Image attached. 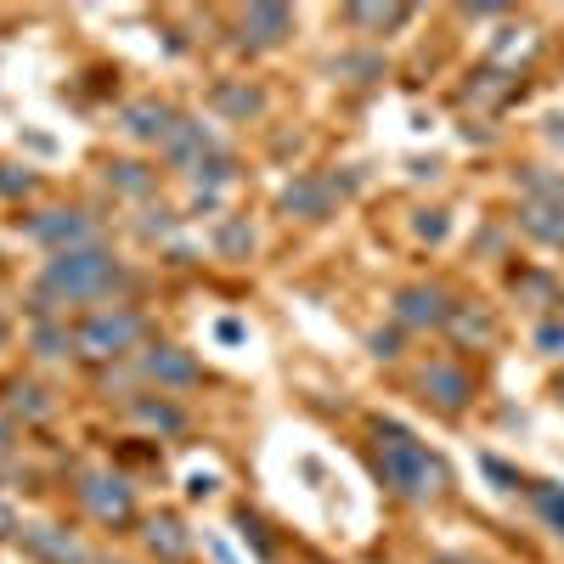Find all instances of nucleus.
Here are the masks:
<instances>
[{
    "label": "nucleus",
    "instance_id": "obj_1",
    "mask_svg": "<svg viewBox=\"0 0 564 564\" xmlns=\"http://www.w3.org/2000/svg\"><path fill=\"white\" fill-rule=\"evenodd\" d=\"M379 475L395 485L407 503H429L446 491V463L429 452L418 435H407L401 423H379Z\"/></svg>",
    "mask_w": 564,
    "mask_h": 564
},
{
    "label": "nucleus",
    "instance_id": "obj_2",
    "mask_svg": "<svg viewBox=\"0 0 564 564\" xmlns=\"http://www.w3.org/2000/svg\"><path fill=\"white\" fill-rule=\"evenodd\" d=\"M40 283H46V293H57V300H103V293H113V283H119V265L103 249H69V254H57L46 265Z\"/></svg>",
    "mask_w": 564,
    "mask_h": 564
},
{
    "label": "nucleus",
    "instance_id": "obj_3",
    "mask_svg": "<svg viewBox=\"0 0 564 564\" xmlns=\"http://www.w3.org/2000/svg\"><path fill=\"white\" fill-rule=\"evenodd\" d=\"M136 339H142V316H136V311H96L80 334H74L80 356H96V361L124 356Z\"/></svg>",
    "mask_w": 564,
    "mask_h": 564
},
{
    "label": "nucleus",
    "instance_id": "obj_4",
    "mask_svg": "<svg viewBox=\"0 0 564 564\" xmlns=\"http://www.w3.org/2000/svg\"><path fill=\"white\" fill-rule=\"evenodd\" d=\"M28 238L57 243V254H69V249H91V220H85V215H74V209H51V215H40L35 226H28Z\"/></svg>",
    "mask_w": 564,
    "mask_h": 564
},
{
    "label": "nucleus",
    "instance_id": "obj_5",
    "mask_svg": "<svg viewBox=\"0 0 564 564\" xmlns=\"http://www.w3.org/2000/svg\"><path fill=\"white\" fill-rule=\"evenodd\" d=\"M23 548L35 553L40 564H91V553L69 537V530H57V525H28L23 530Z\"/></svg>",
    "mask_w": 564,
    "mask_h": 564
},
{
    "label": "nucleus",
    "instance_id": "obj_6",
    "mask_svg": "<svg viewBox=\"0 0 564 564\" xmlns=\"http://www.w3.org/2000/svg\"><path fill=\"white\" fill-rule=\"evenodd\" d=\"M119 124H124V136H136V142H170L181 119L164 108V103H130V108L119 113Z\"/></svg>",
    "mask_w": 564,
    "mask_h": 564
},
{
    "label": "nucleus",
    "instance_id": "obj_7",
    "mask_svg": "<svg viewBox=\"0 0 564 564\" xmlns=\"http://www.w3.org/2000/svg\"><path fill=\"white\" fill-rule=\"evenodd\" d=\"M395 316L412 327H441V322H452V305L441 288H401L395 293Z\"/></svg>",
    "mask_w": 564,
    "mask_h": 564
},
{
    "label": "nucleus",
    "instance_id": "obj_8",
    "mask_svg": "<svg viewBox=\"0 0 564 564\" xmlns=\"http://www.w3.org/2000/svg\"><path fill=\"white\" fill-rule=\"evenodd\" d=\"M164 153H170V158L181 164V170L192 176V170H197V164H204L209 153H220V142H215V130H204V124L181 119V124H176V136L164 142Z\"/></svg>",
    "mask_w": 564,
    "mask_h": 564
},
{
    "label": "nucleus",
    "instance_id": "obj_9",
    "mask_svg": "<svg viewBox=\"0 0 564 564\" xmlns=\"http://www.w3.org/2000/svg\"><path fill=\"white\" fill-rule=\"evenodd\" d=\"M423 389L435 395V407L457 412L463 401H469V373L452 368V361H435V368H423Z\"/></svg>",
    "mask_w": 564,
    "mask_h": 564
},
{
    "label": "nucleus",
    "instance_id": "obj_10",
    "mask_svg": "<svg viewBox=\"0 0 564 564\" xmlns=\"http://www.w3.org/2000/svg\"><path fill=\"white\" fill-rule=\"evenodd\" d=\"M85 503L103 514V519L124 525V519H130V485H124V480H108V475H91V480H85Z\"/></svg>",
    "mask_w": 564,
    "mask_h": 564
},
{
    "label": "nucleus",
    "instance_id": "obj_11",
    "mask_svg": "<svg viewBox=\"0 0 564 564\" xmlns=\"http://www.w3.org/2000/svg\"><path fill=\"white\" fill-rule=\"evenodd\" d=\"M147 548H153V559H164V564H181L187 553H192V542H187V530L176 525V519H147Z\"/></svg>",
    "mask_w": 564,
    "mask_h": 564
},
{
    "label": "nucleus",
    "instance_id": "obj_12",
    "mask_svg": "<svg viewBox=\"0 0 564 564\" xmlns=\"http://www.w3.org/2000/svg\"><path fill=\"white\" fill-rule=\"evenodd\" d=\"M327 204H334V187H322V181H293V187L283 192V209L311 215V220H322V215H327Z\"/></svg>",
    "mask_w": 564,
    "mask_h": 564
},
{
    "label": "nucleus",
    "instance_id": "obj_13",
    "mask_svg": "<svg viewBox=\"0 0 564 564\" xmlns=\"http://www.w3.org/2000/svg\"><path fill=\"white\" fill-rule=\"evenodd\" d=\"M519 226L530 231V238H542V243H564V204H525Z\"/></svg>",
    "mask_w": 564,
    "mask_h": 564
},
{
    "label": "nucleus",
    "instance_id": "obj_14",
    "mask_svg": "<svg viewBox=\"0 0 564 564\" xmlns=\"http://www.w3.org/2000/svg\"><path fill=\"white\" fill-rule=\"evenodd\" d=\"M147 379H158V384H197V368L181 356V350H147Z\"/></svg>",
    "mask_w": 564,
    "mask_h": 564
},
{
    "label": "nucleus",
    "instance_id": "obj_15",
    "mask_svg": "<svg viewBox=\"0 0 564 564\" xmlns=\"http://www.w3.org/2000/svg\"><path fill=\"white\" fill-rule=\"evenodd\" d=\"M288 12L283 7H254L249 17H243V28H254V46H277L283 35H288Z\"/></svg>",
    "mask_w": 564,
    "mask_h": 564
},
{
    "label": "nucleus",
    "instance_id": "obj_16",
    "mask_svg": "<svg viewBox=\"0 0 564 564\" xmlns=\"http://www.w3.org/2000/svg\"><path fill=\"white\" fill-rule=\"evenodd\" d=\"M530 508L542 514L553 537H564V485H530Z\"/></svg>",
    "mask_w": 564,
    "mask_h": 564
},
{
    "label": "nucleus",
    "instance_id": "obj_17",
    "mask_svg": "<svg viewBox=\"0 0 564 564\" xmlns=\"http://www.w3.org/2000/svg\"><path fill=\"white\" fill-rule=\"evenodd\" d=\"M215 249H220L226 260H249V249H254L249 220H226V226H215Z\"/></svg>",
    "mask_w": 564,
    "mask_h": 564
},
{
    "label": "nucleus",
    "instance_id": "obj_18",
    "mask_svg": "<svg viewBox=\"0 0 564 564\" xmlns=\"http://www.w3.org/2000/svg\"><path fill=\"white\" fill-rule=\"evenodd\" d=\"M215 103H220L226 113H238V119L260 113V96H254V91H238V85H220V91H215Z\"/></svg>",
    "mask_w": 564,
    "mask_h": 564
},
{
    "label": "nucleus",
    "instance_id": "obj_19",
    "mask_svg": "<svg viewBox=\"0 0 564 564\" xmlns=\"http://www.w3.org/2000/svg\"><path fill=\"white\" fill-rule=\"evenodd\" d=\"M12 412H23V418H46L51 401H46L35 384H12Z\"/></svg>",
    "mask_w": 564,
    "mask_h": 564
},
{
    "label": "nucleus",
    "instance_id": "obj_20",
    "mask_svg": "<svg viewBox=\"0 0 564 564\" xmlns=\"http://www.w3.org/2000/svg\"><path fill=\"white\" fill-rule=\"evenodd\" d=\"M350 23H373V28H395V23H407L401 7H350Z\"/></svg>",
    "mask_w": 564,
    "mask_h": 564
},
{
    "label": "nucleus",
    "instance_id": "obj_21",
    "mask_svg": "<svg viewBox=\"0 0 564 564\" xmlns=\"http://www.w3.org/2000/svg\"><path fill=\"white\" fill-rule=\"evenodd\" d=\"M136 418L153 423V429H181V412L170 401H136Z\"/></svg>",
    "mask_w": 564,
    "mask_h": 564
},
{
    "label": "nucleus",
    "instance_id": "obj_22",
    "mask_svg": "<svg viewBox=\"0 0 564 564\" xmlns=\"http://www.w3.org/2000/svg\"><path fill=\"white\" fill-rule=\"evenodd\" d=\"M108 181H119L124 192H147V187H153V176L142 170V164H113V170H108Z\"/></svg>",
    "mask_w": 564,
    "mask_h": 564
},
{
    "label": "nucleus",
    "instance_id": "obj_23",
    "mask_svg": "<svg viewBox=\"0 0 564 564\" xmlns=\"http://www.w3.org/2000/svg\"><path fill=\"white\" fill-rule=\"evenodd\" d=\"M35 350L51 361V356H62V350H69V334H62V327H40V334H35Z\"/></svg>",
    "mask_w": 564,
    "mask_h": 564
},
{
    "label": "nucleus",
    "instance_id": "obj_24",
    "mask_svg": "<svg viewBox=\"0 0 564 564\" xmlns=\"http://www.w3.org/2000/svg\"><path fill=\"white\" fill-rule=\"evenodd\" d=\"M452 322H457L463 339H491V316H469V311H463V316H452Z\"/></svg>",
    "mask_w": 564,
    "mask_h": 564
},
{
    "label": "nucleus",
    "instance_id": "obj_25",
    "mask_svg": "<svg viewBox=\"0 0 564 564\" xmlns=\"http://www.w3.org/2000/svg\"><path fill=\"white\" fill-rule=\"evenodd\" d=\"M238 530H243V542H249V548H254L260 559H272V542L260 537V519H249V514H243V519H238Z\"/></svg>",
    "mask_w": 564,
    "mask_h": 564
},
{
    "label": "nucleus",
    "instance_id": "obj_26",
    "mask_svg": "<svg viewBox=\"0 0 564 564\" xmlns=\"http://www.w3.org/2000/svg\"><path fill=\"white\" fill-rule=\"evenodd\" d=\"M503 74H480V85H469V96H480V103H491V96H503Z\"/></svg>",
    "mask_w": 564,
    "mask_h": 564
},
{
    "label": "nucleus",
    "instance_id": "obj_27",
    "mask_svg": "<svg viewBox=\"0 0 564 564\" xmlns=\"http://www.w3.org/2000/svg\"><path fill=\"white\" fill-rule=\"evenodd\" d=\"M537 345H542L548 356H559V350H564V322H548L542 334H537Z\"/></svg>",
    "mask_w": 564,
    "mask_h": 564
},
{
    "label": "nucleus",
    "instance_id": "obj_28",
    "mask_svg": "<svg viewBox=\"0 0 564 564\" xmlns=\"http://www.w3.org/2000/svg\"><path fill=\"white\" fill-rule=\"evenodd\" d=\"M187 496H215V475H204V469H197V475L187 480Z\"/></svg>",
    "mask_w": 564,
    "mask_h": 564
},
{
    "label": "nucleus",
    "instance_id": "obj_29",
    "mask_svg": "<svg viewBox=\"0 0 564 564\" xmlns=\"http://www.w3.org/2000/svg\"><path fill=\"white\" fill-rule=\"evenodd\" d=\"M418 231H423V238H446V215H423Z\"/></svg>",
    "mask_w": 564,
    "mask_h": 564
},
{
    "label": "nucleus",
    "instance_id": "obj_30",
    "mask_svg": "<svg viewBox=\"0 0 564 564\" xmlns=\"http://www.w3.org/2000/svg\"><path fill=\"white\" fill-rule=\"evenodd\" d=\"M215 334H220V345H238L243 327H238V322H215Z\"/></svg>",
    "mask_w": 564,
    "mask_h": 564
},
{
    "label": "nucleus",
    "instance_id": "obj_31",
    "mask_svg": "<svg viewBox=\"0 0 564 564\" xmlns=\"http://www.w3.org/2000/svg\"><path fill=\"white\" fill-rule=\"evenodd\" d=\"M17 530H23V525H17V514H12L7 503H0V537H17Z\"/></svg>",
    "mask_w": 564,
    "mask_h": 564
},
{
    "label": "nucleus",
    "instance_id": "obj_32",
    "mask_svg": "<svg viewBox=\"0 0 564 564\" xmlns=\"http://www.w3.org/2000/svg\"><path fill=\"white\" fill-rule=\"evenodd\" d=\"M0 192H28V176H7V170H0Z\"/></svg>",
    "mask_w": 564,
    "mask_h": 564
},
{
    "label": "nucleus",
    "instance_id": "obj_33",
    "mask_svg": "<svg viewBox=\"0 0 564 564\" xmlns=\"http://www.w3.org/2000/svg\"><path fill=\"white\" fill-rule=\"evenodd\" d=\"M0 446H12V429L7 423H0Z\"/></svg>",
    "mask_w": 564,
    "mask_h": 564
},
{
    "label": "nucleus",
    "instance_id": "obj_34",
    "mask_svg": "<svg viewBox=\"0 0 564 564\" xmlns=\"http://www.w3.org/2000/svg\"><path fill=\"white\" fill-rule=\"evenodd\" d=\"M0 345H7V316H0Z\"/></svg>",
    "mask_w": 564,
    "mask_h": 564
},
{
    "label": "nucleus",
    "instance_id": "obj_35",
    "mask_svg": "<svg viewBox=\"0 0 564 564\" xmlns=\"http://www.w3.org/2000/svg\"><path fill=\"white\" fill-rule=\"evenodd\" d=\"M441 564H469V559H441Z\"/></svg>",
    "mask_w": 564,
    "mask_h": 564
},
{
    "label": "nucleus",
    "instance_id": "obj_36",
    "mask_svg": "<svg viewBox=\"0 0 564 564\" xmlns=\"http://www.w3.org/2000/svg\"><path fill=\"white\" fill-rule=\"evenodd\" d=\"M559 395H564V379H559Z\"/></svg>",
    "mask_w": 564,
    "mask_h": 564
}]
</instances>
